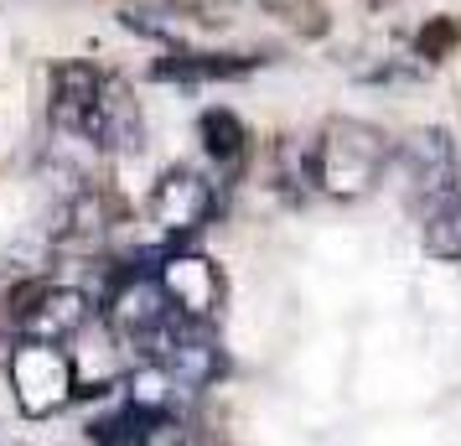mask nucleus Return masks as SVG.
Here are the masks:
<instances>
[{
    "label": "nucleus",
    "mask_w": 461,
    "mask_h": 446,
    "mask_svg": "<svg viewBox=\"0 0 461 446\" xmlns=\"http://www.w3.org/2000/svg\"><path fill=\"white\" fill-rule=\"evenodd\" d=\"M78 141H88L99 156H140L146 150V109L130 94V84L104 78L84 130H78Z\"/></svg>",
    "instance_id": "8"
},
{
    "label": "nucleus",
    "mask_w": 461,
    "mask_h": 446,
    "mask_svg": "<svg viewBox=\"0 0 461 446\" xmlns=\"http://www.w3.org/2000/svg\"><path fill=\"white\" fill-rule=\"evenodd\" d=\"M5 395L26 421H52L78 400V369L63 342H26L5 348Z\"/></svg>",
    "instance_id": "3"
},
{
    "label": "nucleus",
    "mask_w": 461,
    "mask_h": 446,
    "mask_svg": "<svg viewBox=\"0 0 461 446\" xmlns=\"http://www.w3.org/2000/svg\"><path fill=\"white\" fill-rule=\"evenodd\" d=\"M363 5H368V11H394L399 0H363Z\"/></svg>",
    "instance_id": "19"
},
{
    "label": "nucleus",
    "mask_w": 461,
    "mask_h": 446,
    "mask_svg": "<svg viewBox=\"0 0 461 446\" xmlns=\"http://www.w3.org/2000/svg\"><path fill=\"white\" fill-rule=\"evenodd\" d=\"M259 58H223V52H176L171 47L167 58H156L150 73L161 84H212V78H244Z\"/></svg>",
    "instance_id": "12"
},
{
    "label": "nucleus",
    "mask_w": 461,
    "mask_h": 446,
    "mask_svg": "<svg viewBox=\"0 0 461 446\" xmlns=\"http://www.w3.org/2000/svg\"><path fill=\"white\" fill-rule=\"evenodd\" d=\"M456 42H461V22H456V16H436V22L420 26L415 58H420V63H446V52H451Z\"/></svg>",
    "instance_id": "18"
},
{
    "label": "nucleus",
    "mask_w": 461,
    "mask_h": 446,
    "mask_svg": "<svg viewBox=\"0 0 461 446\" xmlns=\"http://www.w3.org/2000/svg\"><path fill=\"white\" fill-rule=\"evenodd\" d=\"M88 317H94V296L84 286H68L52 276L11 280V291L0 296V332L11 342H68L88 327Z\"/></svg>",
    "instance_id": "2"
},
{
    "label": "nucleus",
    "mask_w": 461,
    "mask_h": 446,
    "mask_svg": "<svg viewBox=\"0 0 461 446\" xmlns=\"http://www.w3.org/2000/svg\"><path fill=\"white\" fill-rule=\"evenodd\" d=\"M270 182L291 203H306L316 192V167H312V141L306 135H280L270 150Z\"/></svg>",
    "instance_id": "13"
},
{
    "label": "nucleus",
    "mask_w": 461,
    "mask_h": 446,
    "mask_svg": "<svg viewBox=\"0 0 461 446\" xmlns=\"http://www.w3.org/2000/svg\"><path fill=\"white\" fill-rule=\"evenodd\" d=\"M171 322L176 317H171V306H167V296H161V286H156L150 270H135L130 265L125 276L114 280V291L104 296V332L135 363H156Z\"/></svg>",
    "instance_id": "4"
},
{
    "label": "nucleus",
    "mask_w": 461,
    "mask_h": 446,
    "mask_svg": "<svg viewBox=\"0 0 461 446\" xmlns=\"http://www.w3.org/2000/svg\"><path fill=\"white\" fill-rule=\"evenodd\" d=\"M394 156V141L368 120L337 114L312 135V167H316V192L332 203H363L384 182Z\"/></svg>",
    "instance_id": "1"
},
{
    "label": "nucleus",
    "mask_w": 461,
    "mask_h": 446,
    "mask_svg": "<svg viewBox=\"0 0 461 446\" xmlns=\"http://www.w3.org/2000/svg\"><path fill=\"white\" fill-rule=\"evenodd\" d=\"M156 369H167V379L176 389H212L223 379V342L212 338V327H197V322H171L167 342L156 353Z\"/></svg>",
    "instance_id": "9"
},
{
    "label": "nucleus",
    "mask_w": 461,
    "mask_h": 446,
    "mask_svg": "<svg viewBox=\"0 0 461 446\" xmlns=\"http://www.w3.org/2000/svg\"><path fill=\"white\" fill-rule=\"evenodd\" d=\"M389 161H399V177H404V192H410L415 213L430 208V203L446 197V192H461L456 141H451L440 125H425V130H415V135H404Z\"/></svg>",
    "instance_id": "7"
},
{
    "label": "nucleus",
    "mask_w": 461,
    "mask_h": 446,
    "mask_svg": "<svg viewBox=\"0 0 461 446\" xmlns=\"http://www.w3.org/2000/svg\"><path fill=\"white\" fill-rule=\"evenodd\" d=\"M212 213H218V187L212 177L192 167H167L150 182L146 197V218L161 239H192L197 229H208Z\"/></svg>",
    "instance_id": "6"
},
{
    "label": "nucleus",
    "mask_w": 461,
    "mask_h": 446,
    "mask_svg": "<svg viewBox=\"0 0 461 446\" xmlns=\"http://www.w3.org/2000/svg\"><path fill=\"white\" fill-rule=\"evenodd\" d=\"M150 276H156V286H161V296H167L176 322L212 327V322L223 317L229 280H223V265L212 255H203V250H167Z\"/></svg>",
    "instance_id": "5"
},
{
    "label": "nucleus",
    "mask_w": 461,
    "mask_h": 446,
    "mask_svg": "<svg viewBox=\"0 0 461 446\" xmlns=\"http://www.w3.org/2000/svg\"><path fill=\"white\" fill-rule=\"evenodd\" d=\"M99 88H104V73L94 63H84V58L58 63L52 78H47V125L58 130V135H78L94 99H99Z\"/></svg>",
    "instance_id": "11"
},
{
    "label": "nucleus",
    "mask_w": 461,
    "mask_h": 446,
    "mask_svg": "<svg viewBox=\"0 0 461 446\" xmlns=\"http://www.w3.org/2000/svg\"><path fill=\"white\" fill-rule=\"evenodd\" d=\"M420 239H425V255L461 259V192H446L430 208H420Z\"/></svg>",
    "instance_id": "15"
},
{
    "label": "nucleus",
    "mask_w": 461,
    "mask_h": 446,
    "mask_svg": "<svg viewBox=\"0 0 461 446\" xmlns=\"http://www.w3.org/2000/svg\"><path fill=\"white\" fill-rule=\"evenodd\" d=\"M114 223H120V203L109 197V187L84 182L58 203V223L47 229V239H52V250H94L109 239Z\"/></svg>",
    "instance_id": "10"
},
{
    "label": "nucleus",
    "mask_w": 461,
    "mask_h": 446,
    "mask_svg": "<svg viewBox=\"0 0 461 446\" xmlns=\"http://www.w3.org/2000/svg\"><path fill=\"white\" fill-rule=\"evenodd\" d=\"M135 446H208V441H203V431H197L187 415H176V410H156V415H146Z\"/></svg>",
    "instance_id": "17"
},
{
    "label": "nucleus",
    "mask_w": 461,
    "mask_h": 446,
    "mask_svg": "<svg viewBox=\"0 0 461 446\" xmlns=\"http://www.w3.org/2000/svg\"><path fill=\"white\" fill-rule=\"evenodd\" d=\"M197 135H203L208 161H218V167H239V161L249 156V130H244V120H239L233 109H203Z\"/></svg>",
    "instance_id": "14"
},
{
    "label": "nucleus",
    "mask_w": 461,
    "mask_h": 446,
    "mask_svg": "<svg viewBox=\"0 0 461 446\" xmlns=\"http://www.w3.org/2000/svg\"><path fill=\"white\" fill-rule=\"evenodd\" d=\"M259 11H265L270 22H280L285 32L306 37V42H316V37H327V32H332L327 0H259Z\"/></svg>",
    "instance_id": "16"
}]
</instances>
